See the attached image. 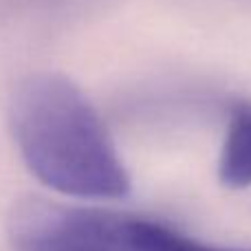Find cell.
Instances as JSON below:
<instances>
[{
    "mask_svg": "<svg viewBox=\"0 0 251 251\" xmlns=\"http://www.w3.org/2000/svg\"><path fill=\"white\" fill-rule=\"evenodd\" d=\"M9 126L26 168L55 192L95 201L130 192L128 172L97 110L62 75L26 77L13 93Z\"/></svg>",
    "mask_w": 251,
    "mask_h": 251,
    "instance_id": "obj_1",
    "label": "cell"
},
{
    "mask_svg": "<svg viewBox=\"0 0 251 251\" xmlns=\"http://www.w3.org/2000/svg\"><path fill=\"white\" fill-rule=\"evenodd\" d=\"M134 216L26 199L13 205L7 234L13 251H130Z\"/></svg>",
    "mask_w": 251,
    "mask_h": 251,
    "instance_id": "obj_2",
    "label": "cell"
},
{
    "mask_svg": "<svg viewBox=\"0 0 251 251\" xmlns=\"http://www.w3.org/2000/svg\"><path fill=\"white\" fill-rule=\"evenodd\" d=\"M218 178L231 190L251 185V106H238L231 113L218 159Z\"/></svg>",
    "mask_w": 251,
    "mask_h": 251,
    "instance_id": "obj_3",
    "label": "cell"
},
{
    "mask_svg": "<svg viewBox=\"0 0 251 251\" xmlns=\"http://www.w3.org/2000/svg\"><path fill=\"white\" fill-rule=\"evenodd\" d=\"M130 251H251V249L207 245L174 229L168 223L134 216L132 234H130Z\"/></svg>",
    "mask_w": 251,
    "mask_h": 251,
    "instance_id": "obj_4",
    "label": "cell"
}]
</instances>
